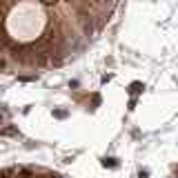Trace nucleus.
<instances>
[{
    "instance_id": "1",
    "label": "nucleus",
    "mask_w": 178,
    "mask_h": 178,
    "mask_svg": "<svg viewBox=\"0 0 178 178\" xmlns=\"http://www.w3.org/2000/svg\"><path fill=\"white\" fill-rule=\"evenodd\" d=\"M0 178H65V176L51 172V169H45V167H29V165H22V167L0 169Z\"/></svg>"
},
{
    "instance_id": "2",
    "label": "nucleus",
    "mask_w": 178,
    "mask_h": 178,
    "mask_svg": "<svg viewBox=\"0 0 178 178\" xmlns=\"http://www.w3.org/2000/svg\"><path fill=\"white\" fill-rule=\"evenodd\" d=\"M140 89H142V85H140V82H134V85H132V92H134V94H138Z\"/></svg>"
}]
</instances>
